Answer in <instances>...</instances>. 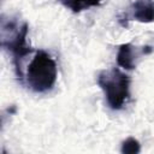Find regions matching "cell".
<instances>
[{"mask_svg": "<svg viewBox=\"0 0 154 154\" xmlns=\"http://www.w3.org/2000/svg\"><path fill=\"white\" fill-rule=\"evenodd\" d=\"M28 31L29 26L26 22H24L22 25H18L13 19H1V46L2 48L12 53L14 71L20 82L24 81L22 60L30 52H32V49L26 42Z\"/></svg>", "mask_w": 154, "mask_h": 154, "instance_id": "6da1fadb", "label": "cell"}, {"mask_svg": "<svg viewBox=\"0 0 154 154\" xmlns=\"http://www.w3.org/2000/svg\"><path fill=\"white\" fill-rule=\"evenodd\" d=\"M57 76L58 69L54 59L46 51L38 49L28 65L24 79L32 91L46 93L54 87Z\"/></svg>", "mask_w": 154, "mask_h": 154, "instance_id": "7a4b0ae2", "label": "cell"}, {"mask_svg": "<svg viewBox=\"0 0 154 154\" xmlns=\"http://www.w3.org/2000/svg\"><path fill=\"white\" fill-rule=\"evenodd\" d=\"M97 85L105 94L111 109H122L130 97V77L118 67L102 70L97 75Z\"/></svg>", "mask_w": 154, "mask_h": 154, "instance_id": "3957f363", "label": "cell"}, {"mask_svg": "<svg viewBox=\"0 0 154 154\" xmlns=\"http://www.w3.org/2000/svg\"><path fill=\"white\" fill-rule=\"evenodd\" d=\"M153 52V48L149 46H144L141 51L134 47L131 43H123L118 48L117 53V63L120 67L125 70H134L137 65V60L141 55H146Z\"/></svg>", "mask_w": 154, "mask_h": 154, "instance_id": "277c9868", "label": "cell"}, {"mask_svg": "<svg viewBox=\"0 0 154 154\" xmlns=\"http://www.w3.org/2000/svg\"><path fill=\"white\" fill-rule=\"evenodd\" d=\"M131 8L136 20L141 23L154 22V0H135Z\"/></svg>", "mask_w": 154, "mask_h": 154, "instance_id": "5b68a950", "label": "cell"}, {"mask_svg": "<svg viewBox=\"0 0 154 154\" xmlns=\"http://www.w3.org/2000/svg\"><path fill=\"white\" fill-rule=\"evenodd\" d=\"M59 1L61 5H64L66 8H70L75 13L82 12L93 6H99L101 4V0H59Z\"/></svg>", "mask_w": 154, "mask_h": 154, "instance_id": "8992f818", "label": "cell"}, {"mask_svg": "<svg viewBox=\"0 0 154 154\" xmlns=\"http://www.w3.org/2000/svg\"><path fill=\"white\" fill-rule=\"evenodd\" d=\"M122 153L123 154H137L141 150L140 142L134 137H128L122 143Z\"/></svg>", "mask_w": 154, "mask_h": 154, "instance_id": "52a82bcc", "label": "cell"}]
</instances>
